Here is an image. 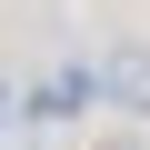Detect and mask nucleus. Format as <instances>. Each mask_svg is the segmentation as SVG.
<instances>
[{"label":"nucleus","mask_w":150,"mask_h":150,"mask_svg":"<svg viewBox=\"0 0 150 150\" xmlns=\"http://www.w3.org/2000/svg\"><path fill=\"white\" fill-rule=\"evenodd\" d=\"M0 110H10V70H0Z\"/></svg>","instance_id":"nucleus-3"},{"label":"nucleus","mask_w":150,"mask_h":150,"mask_svg":"<svg viewBox=\"0 0 150 150\" xmlns=\"http://www.w3.org/2000/svg\"><path fill=\"white\" fill-rule=\"evenodd\" d=\"M100 100L120 120H150V40H110L100 50Z\"/></svg>","instance_id":"nucleus-1"},{"label":"nucleus","mask_w":150,"mask_h":150,"mask_svg":"<svg viewBox=\"0 0 150 150\" xmlns=\"http://www.w3.org/2000/svg\"><path fill=\"white\" fill-rule=\"evenodd\" d=\"M90 150H150V140H140V130H110V140H90Z\"/></svg>","instance_id":"nucleus-2"}]
</instances>
